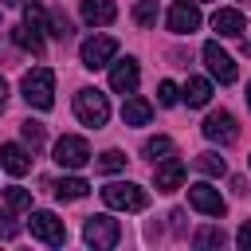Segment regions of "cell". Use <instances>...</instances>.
<instances>
[{"label": "cell", "mask_w": 251, "mask_h": 251, "mask_svg": "<svg viewBox=\"0 0 251 251\" xmlns=\"http://www.w3.org/2000/svg\"><path fill=\"white\" fill-rule=\"evenodd\" d=\"M133 20H137L141 27H153V24H157V0H137V4H133Z\"/></svg>", "instance_id": "4316f807"}, {"label": "cell", "mask_w": 251, "mask_h": 251, "mask_svg": "<svg viewBox=\"0 0 251 251\" xmlns=\"http://www.w3.org/2000/svg\"><path fill=\"white\" fill-rule=\"evenodd\" d=\"M24 90V102L35 106V110H51L55 106V71L51 67H31L20 82Z\"/></svg>", "instance_id": "6da1fadb"}, {"label": "cell", "mask_w": 251, "mask_h": 251, "mask_svg": "<svg viewBox=\"0 0 251 251\" xmlns=\"http://www.w3.org/2000/svg\"><path fill=\"white\" fill-rule=\"evenodd\" d=\"M24 24H27L31 31L43 35V31H47V12H43L39 4H27V8H24Z\"/></svg>", "instance_id": "83f0119b"}, {"label": "cell", "mask_w": 251, "mask_h": 251, "mask_svg": "<svg viewBox=\"0 0 251 251\" xmlns=\"http://www.w3.org/2000/svg\"><path fill=\"white\" fill-rule=\"evenodd\" d=\"M4 102H8V82L0 78V110H4Z\"/></svg>", "instance_id": "836d02e7"}, {"label": "cell", "mask_w": 251, "mask_h": 251, "mask_svg": "<svg viewBox=\"0 0 251 251\" xmlns=\"http://www.w3.org/2000/svg\"><path fill=\"white\" fill-rule=\"evenodd\" d=\"M204 63H208V71H212V78H220L224 86L227 82H235V59L212 39V43H204Z\"/></svg>", "instance_id": "30bf717a"}, {"label": "cell", "mask_w": 251, "mask_h": 251, "mask_svg": "<svg viewBox=\"0 0 251 251\" xmlns=\"http://www.w3.org/2000/svg\"><path fill=\"white\" fill-rule=\"evenodd\" d=\"M149 118H153V106L145 98H126V106H122V122L126 126H145Z\"/></svg>", "instance_id": "ac0fdd59"}, {"label": "cell", "mask_w": 251, "mask_h": 251, "mask_svg": "<svg viewBox=\"0 0 251 251\" xmlns=\"http://www.w3.org/2000/svg\"><path fill=\"white\" fill-rule=\"evenodd\" d=\"M27 227H31L35 239H43V243H51V247H63V243H67V224H63L55 212H31Z\"/></svg>", "instance_id": "8992f818"}, {"label": "cell", "mask_w": 251, "mask_h": 251, "mask_svg": "<svg viewBox=\"0 0 251 251\" xmlns=\"http://www.w3.org/2000/svg\"><path fill=\"white\" fill-rule=\"evenodd\" d=\"M75 114H78V122H82V126L102 129V126H106V118H110V102H106V94H102V90L82 86V90L75 94Z\"/></svg>", "instance_id": "3957f363"}, {"label": "cell", "mask_w": 251, "mask_h": 251, "mask_svg": "<svg viewBox=\"0 0 251 251\" xmlns=\"http://www.w3.org/2000/svg\"><path fill=\"white\" fill-rule=\"evenodd\" d=\"M188 204H192L196 212H204V216H224V212H227L224 196H220V192H216L212 184H204V180L188 184Z\"/></svg>", "instance_id": "9c48e42d"}, {"label": "cell", "mask_w": 251, "mask_h": 251, "mask_svg": "<svg viewBox=\"0 0 251 251\" xmlns=\"http://www.w3.org/2000/svg\"><path fill=\"white\" fill-rule=\"evenodd\" d=\"M235 243H239L243 251H251V220H247V224L239 227V235H235Z\"/></svg>", "instance_id": "1f68e13d"}, {"label": "cell", "mask_w": 251, "mask_h": 251, "mask_svg": "<svg viewBox=\"0 0 251 251\" xmlns=\"http://www.w3.org/2000/svg\"><path fill=\"white\" fill-rule=\"evenodd\" d=\"M173 149H176V145H173V137H165V133H157V137L145 141V157H149V161H165V157H173Z\"/></svg>", "instance_id": "603a6c76"}, {"label": "cell", "mask_w": 251, "mask_h": 251, "mask_svg": "<svg viewBox=\"0 0 251 251\" xmlns=\"http://www.w3.org/2000/svg\"><path fill=\"white\" fill-rule=\"evenodd\" d=\"M118 169H126V153H118V149H106V153L98 157V173H118Z\"/></svg>", "instance_id": "f1b7e54d"}, {"label": "cell", "mask_w": 251, "mask_h": 251, "mask_svg": "<svg viewBox=\"0 0 251 251\" xmlns=\"http://www.w3.org/2000/svg\"><path fill=\"white\" fill-rule=\"evenodd\" d=\"M47 27H51L55 39H71V35H75V24H71V16H67L63 8H51V12H47Z\"/></svg>", "instance_id": "44dd1931"}, {"label": "cell", "mask_w": 251, "mask_h": 251, "mask_svg": "<svg viewBox=\"0 0 251 251\" xmlns=\"http://www.w3.org/2000/svg\"><path fill=\"white\" fill-rule=\"evenodd\" d=\"M118 16V4L114 0H82V20L90 27H102V24H114Z\"/></svg>", "instance_id": "2e32d148"}, {"label": "cell", "mask_w": 251, "mask_h": 251, "mask_svg": "<svg viewBox=\"0 0 251 251\" xmlns=\"http://www.w3.org/2000/svg\"><path fill=\"white\" fill-rule=\"evenodd\" d=\"M82 239L90 243V247H114L118 239H122V224L118 220H110V216H86V227H82Z\"/></svg>", "instance_id": "5b68a950"}, {"label": "cell", "mask_w": 251, "mask_h": 251, "mask_svg": "<svg viewBox=\"0 0 251 251\" xmlns=\"http://www.w3.org/2000/svg\"><path fill=\"white\" fill-rule=\"evenodd\" d=\"M196 169H200L204 176H224V169H227V165H224V157H220V153H200V157H196Z\"/></svg>", "instance_id": "d4e9b609"}, {"label": "cell", "mask_w": 251, "mask_h": 251, "mask_svg": "<svg viewBox=\"0 0 251 251\" xmlns=\"http://www.w3.org/2000/svg\"><path fill=\"white\" fill-rule=\"evenodd\" d=\"M247 106H251V82H247Z\"/></svg>", "instance_id": "d590c367"}, {"label": "cell", "mask_w": 251, "mask_h": 251, "mask_svg": "<svg viewBox=\"0 0 251 251\" xmlns=\"http://www.w3.org/2000/svg\"><path fill=\"white\" fill-rule=\"evenodd\" d=\"M114 51H118V39H114V35H90L78 55H82V67L98 71V67H106V63L114 59Z\"/></svg>", "instance_id": "52a82bcc"}, {"label": "cell", "mask_w": 251, "mask_h": 251, "mask_svg": "<svg viewBox=\"0 0 251 251\" xmlns=\"http://www.w3.org/2000/svg\"><path fill=\"white\" fill-rule=\"evenodd\" d=\"M176 98H180V90H176L169 78H165V82H157V102H161V106H176Z\"/></svg>", "instance_id": "f546056e"}, {"label": "cell", "mask_w": 251, "mask_h": 251, "mask_svg": "<svg viewBox=\"0 0 251 251\" xmlns=\"http://www.w3.org/2000/svg\"><path fill=\"white\" fill-rule=\"evenodd\" d=\"M4 204L12 212H31V192L20 188V184H12V188H4Z\"/></svg>", "instance_id": "cb8c5ba5"}, {"label": "cell", "mask_w": 251, "mask_h": 251, "mask_svg": "<svg viewBox=\"0 0 251 251\" xmlns=\"http://www.w3.org/2000/svg\"><path fill=\"white\" fill-rule=\"evenodd\" d=\"M180 98H184L188 106H208V102H212V82H208V78H196V75H192V78L184 82Z\"/></svg>", "instance_id": "e0dca14e"}, {"label": "cell", "mask_w": 251, "mask_h": 251, "mask_svg": "<svg viewBox=\"0 0 251 251\" xmlns=\"http://www.w3.org/2000/svg\"><path fill=\"white\" fill-rule=\"evenodd\" d=\"M137 78H141V71H137L133 59H122V63H114V71H110V86H114L118 94H133V90H137Z\"/></svg>", "instance_id": "5bb4252c"}, {"label": "cell", "mask_w": 251, "mask_h": 251, "mask_svg": "<svg viewBox=\"0 0 251 251\" xmlns=\"http://www.w3.org/2000/svg\"><path fill=\"white\" fill-rule=\"evenodd\" d=\"M200 129H204L208 141H220V145H231V141L239 137V126H235V118H231L227 110H212Z\"/></svg>", "instance_id": "ba28073f"}, {"label": "cell", "mask_w": 251, "mask_h": 251, "mask_svg": "<svg viewBox=\"0 0 251 251\" xmlns=\"http://www.w3.org/2000/svg\"><path fill=\"white\" fill-rule=\"evenodd\" d=\"M51 192H55L59 200H82V196L90 192V184H86L82 176H63V180L51 184Z\"/></svg>", "instance_id": "d6986e66"}, {"label": "cell", "mask_w": 251, "mask_h": 251, "mask_svg": "<svg viewBox=\"0 0 251 251\" xmlns=\"http://www.w3.org/2000/svg\"><path fill=\"white\" fill-rule=\"evenodd\" d=\"M20 235V224L12 220V208L8 212H0V239H16Z\"/></svg>", "instance_id": "4dcf8cb0"}, {"label": "cell", "mask_w": 251, "mask_h": 251, "mask_svg": "<svg viewBox=\"0 0 251 251\" xmlns=\"http://www.w3.org/2000/svg\"><path fill=\"white\" fill-rule=\"evenodd\" d=\"M196 27H200V8L188 4V0H176V4L169 8V31H176V35H192Z\"/></svg>", "instance_id": "8fae6325"}, {"label": "cell", "mask_w": 251, "mask_h": 251, "mask_svg": "<svg viewBox=\"0 0 251 251\" xmlns=\"http://www.w3.org/2000/svg\"><path fill=\"white\" fill-rule=\"evenodd\" d=\"M12 43H16V47H24V51H31V55H43V35H39V31H31L27 24L12 27Z\"/></svg>", "instance_id": "ffe728a7"}, {"label": "cell", "mask_w": 251, "mask_h": 251, "mask_svg": "<svg viewBox=\"0 0 251 251\" xmlns=\"http://www.w3.org/2000/svg\"><path fill=\"white\" fill-rule=\"evenodd\" d=\"M0 4H24V0H0Z\"/></svg>", "instance_id": "e575fe53"}, {"label": "cell", "mask_w": 251, "mask_h": 251, "mask_svg": "<svg viewBox=\"0 0 251 251\" xmlns=\"http://www.w3.org/2000/svg\"><path fill=\"white\" fill-rule=\"evenodd\" d=\"M153 180H157L161 192H176L180 180H184V161H180V157H165V161L153 169Z\"/></svg>", "instance_id": "7c38bea8"}, {"label": "cell", "mask_w": 251, "mask_h": 251, "mask_svg": "<svg viewBox=\"0 0 251 251\" xmlns=\"http://www.w3.org/2000/svg\"><path fill=\"white\" fill-rule=\"evenodd\" d=\"M90 161V145H86V137H78V133H63L59 141H55V165L59 169H82Z\"/></svg>", "instance_id": "277c9868"}, {"label": "cell", "mask_w": 251, "mask_h": 251, "mask_svg": "<svg viewBox=\"0 0 251 251\" xmlns=\"http://www.w3.org/2000/svg\"><path fill=\"white\" fill-rule=\"evenodd\" d=\"M0 165L12 173V176H24L27 169H31V153L24 149V145H16V141H8V145H0Z\"/></svg>", "instance_id": "9a60e30c"}, {"label": "cell", "mask_w": 251, "mask_h": 251, "mask_svg": "<svg viewBox=\"0 0 251 251\" xmlns=\"http://www.w3.org/2000/svg\"><path fill=\"white\" fill-rule=\"evenodd\" d=\"M212 27H216L220 35H227V39H239L243 27H247V16H243L239 8H220V12L212 16Z\"/></svg>", "instance_id": "4fadbf2b"}, {"label": "cell", "mask_w": 251, "mask_h": 251, "mask_svg": "<svg viewBox=\"0 0 251 251\" xmlns=\"http://www.w3.org/2000/svg\"><path fill=\"white\" fill-rule=\"evenodd\" d=\"M102 200H106L110 208H118V212H145L149 192H145L141 184H133V180H110V184L102 188Z\"/></svg>", "instance_id": "7a4b0ae2"}, {"label": "cell", "mask_w": 251, "mask_h": 251, "mask_svg": "<svg viewBox=\"0 0 251 251\" xmlns=\"http://www.w3.org/2000/svg\"><path fill=\"white\" fill-rule=\"evenodd\" d=\"M169 220H173V231H184V212H180V208H173Z\"/></svg>", "instance_id": "d6a6232c"}, {"label": "cell", "mask_w": 251, "mask_h": 251, "mask_svg": "<svg viewBox=\"0 0 251 251\" xmlns=\"http://www.w3.org/2000/svg\"><path fill=\"white\" fill-rule=\"evenodd\" d=\"M20 133H24V141L31 145V153H35V149H43V141H47V129H43V122H35V118L20 122Z\"/></svg>", "instance_id": "7402d4cb"}, {"label": "cell", "mask_w": 251, "mask_h": 251, "mask_svg": "<svg viewBox=\"0 0 251 251\" xmlns=\"http://www.w3.org/2000/svg\"><path fill=\"white\" fill-rule=\"evenodd\" d=\"M192 243H196V247H224L227 235H224V227H200V231L192 235Z\"/></svg>", "instance_id": "484cf974"}]
</instances>
